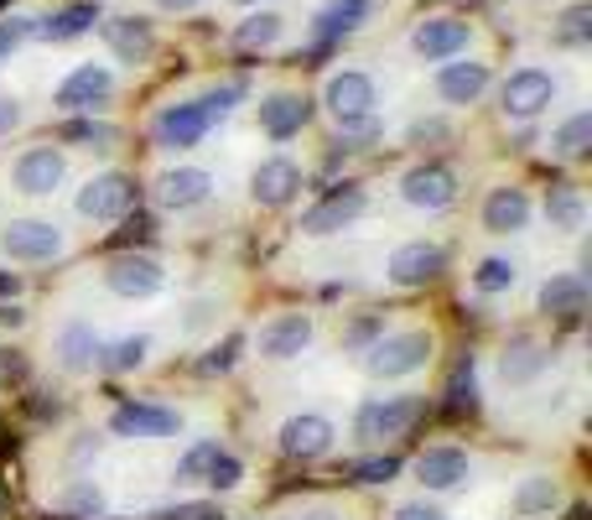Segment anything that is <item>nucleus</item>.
Instances as JSON below:
<instances>
[{
	"label": "nucleus",
	"mask_w": 592,
	"mask_h": 520,
	"mask_svg": "<svg viewBox=\"0 0 592 520\" xmlns=\"http://www.w3.org/2000/svg\"><path fill=\"white\" fill-rule=\"evenodd\" d=\"M432 360V333L426 329H406V333H380L370 349H364V370L374 381H401V375H416Z\"/></svg>",
	"instance_id": "f257e3e1"
},
{
	"label": "nucleus",
	"mask_w": 592,
	"mask_h": 520,
	"mask_svg": "<svg viewBox=\"0 0 592 520\" xmlns=\"http://www.w3.org/2000/svg\"><path fill=\"white\" fill-rule=\"evenodd\" d=\"M426 416V396H380L364 401L354 416L359 443H385V437H406L416 422Z\"/></svg>",
	"instance_id": "f03ea898"
},
{
	"label": "nucleus",
	"mask_w": 592,
	"mask_h": 520,
	"mask_svg": "<svg viewBox=\"0 0 592 520\" xmlns=\"http://www.w3.org/2000/svg\"><path fill=\"white\" fill-rule=\"evenodd\" d=\"M0 256L17 260V266H42V260L63 256V229L52 219H17V225L0 229Z\"/></svg>",
	"instance_id": "7ed1b4c3"
},
{
	"label": "nucleus",
	"mask_w": 592,
	"mask_h": 520,
	"mask_svg": "<svg viewBox=\"0 0 592 520\" xmlns=\"http://www.w3.org/2000/svg\"><path fill=\"white\" fill-rule=\"evenodd\" d=\"M214 131V115H208L198 100L187 104H167L162 115L152 121V141L162 146V152H193L198 141Z\"/></svg>",
	"instance_id": "20e7f679"
},
{
	"label": "nucleus",
	"mask_w": 592,
	"mask_h": 520,
	"mask_svg": "<svg viewBox=\"0 0 592 520\" xmlns=\"http://www.w3.org/2000/svg\"><path fill=\"white\" fill-rule=\"evenodd\" d=\"M136 204V183L125 173H104V177H89L84 188H79V214L94 219V225H115L125 219Z\"/></svg>",
	"instance_id": "39448f33"
},
{
	"label": "nucleus",
	"mask_w": 592,
	"mask_h": 520,
	"mask_svg": "<svg viewBox=\"0 0 592 520\" xmlns=\"http://www.w3.org/2000/svg\"><path fill=\"white\" fill-rule=\"evenodd\" d=\"M364 204H370V198H364V188H359V183H343V188H333L322 204L307 208L297 229H302V235H312V240H328V235H339V229L354 225L359 214H364Z\"/></svg>",
	"instance_id": "423d86ee"
},
{
	"label": "nucleus",
	"mask_w": 592,
	"mask_h": 520,
	"mask_svg": "<svg viewBox=\"0 0 592 520\" xmlns=\"http://www.w3.org/2000/svg\"><path fill=\"white\" fill-rule=\"evenodd\" d=\"M499 100H505L509 121H536L546 104L557 100V79H551L546 69H520V73H509V79H505Z\"/></svg>",
	"instance_id": "0eeeda50"
},
{
	"label": "nucleus",
	"mask_w": 592,
	"mask_h": 520,
	"mask_svg": "<svg viewBox=\"0 0 592 520\" xmlns=\"http://www.w3.org/2000/svg\"><path fill=\"white\" fill-rule=\"evenodd\" d=\"M322 104L339 115V125H354V121H370L374 115V79L359 69H343L328 79L322 89Z\"/></svg>",
	"instance_id": "6e6552de"
},
{
	"label": "nucleus",
	"mask_w": 592,
	"mask_h": 520,
	"mask_svg": "<svg viewBox=\"0 0 592 520\" xmlns=\"http://www.w3.org/2000/svg\"><path fill=\"white\" fill-rule=\"evenodd\" d=\"M162 266H156L152 256H115L110 266H104V287L115 297H125V302H146V297L162 292Z\"/></svg>",
	"instance_id": "1a4fd4ad"
},
{
	"label": "nucleus",
	"mask_w": 592,
	"mask_h": 520,
	"mask_svg": "<svg viewBox=\"0 0 592 520\" xmlns=\"http://www.w3.org/2000/svg\"><path fill=\"white\" fill-rule=\"evenodd\" d=\"M401 198L411 208H426V214H437V208H453L457 198V173L453 167H442V162H426V167H411L401 177Z\"/></svg>",
	"instance_id": "9d476101"
},
{
	"label": "nucleus",
	"mask_w": 592,
	"mask_h": 520,
	"mask_svg": "<svg viewBox=\"0 0 592 520\" xmlns=\"http://www.w3.org/2000/svg\"><path fill=\"white\" fill-rule=\"evenodd\" d=\"M468 42H474V27L457 17H426L422 27L411 32V48H416V58H426V63H447L457 52H468Z\"/></svg>",
	"instance_id": "9b49d317"
},
{
	"label": "nucleus",
	"mask_w": 592,
	"mask_h": 520,
	"mask_svg": "<svg viewBox=\"0 0 592 520\" xmlns=\"http://www.w3.org/2000/svg\"><path fill=\"white\" fill-rule=\"evenodd\" d=\"M110 433L115 437H172L183 433V416L172 406H156V401H125L110 416Z\"/></svg>",
	"instance_id": "f8f14e48"
},
{
	"label": "nucleus",
	"mask_w": 592,
	"mask_h": 520,
	"mask_svg": "<svg viewBox=\"0 0 592 520\" xmlns=\"http://www.w3.org/2000/svg\"><path fill=\"white\" fill-rule=\"evenodd\" d=\"M442 266H447V250L432 240H406L401 250H390L385 260V277L395 281V287H426V281L437 277Z\"/></svg>",
	"instance_id": "ddd939ff"
},
{
	"label": "nucleus",
	"mask_w": 592,
	"mask_h": 520,
	"mask_svg": "<svg viewBox=\"0 0 592 520\" xmlns=\"http://www.w3.org/2000/svg\"><path fill=\"white\" fill-rule=\"evenodd\" d=\"M307 344H312V318L307 312H276L271 323L255 333L260 360H297Z\"/></svg>",
	"instance_id": "4468645a"
},
{
	"label": "nucleus",
	"mask_w": 592,
	"mask_h": 520,
	"mask_svg": "<svg viewBox=\"0 0 592 520\" xmlns=\"http://www.w3.org/2000/svg\"><path fill=\"white\" fill-rule=\"evenodd\" d=\"M333 422H328V416H318V412H302V416H287V422H281V453H287V458H322V453L333 448Z\"/></svg>",
	"instance_id": "2eb2a0df"
},
{
	"label": "nucleus",
	"mask_w": 592,
	"mask_h": 520,
	"mask_svg": "<svg viewBox=\"0 0 592 520\" xmlns=\"http://www.w3.org/2000/svg\"><path fill=\"white\" fill-rule=\"evenodd\" d=\"M250 193L260 208H287L297 193H302V167L287 162V156H271V162H260L250 177Z\"/></svg>",
	"instance_id": "dca6fc26"
},
{
	"label": "nucleus",
	"mask_w": 592,
	"mask_h": 520,
	"mask_svg": "<svg viewBox=\"0 0 592 520\" xmlns=\"http://www.w3.org/2000/svg\"><path fill=\"white\" fill-rule=\"evenodd\" d=\"M115 94V73L100 69V63H84V69H73L63 84H58V94H52V104L58 110H94V104H104Z\"/></svg>",
	"instance_id": "f3484780"
},
{
	"label": "nucleus",
	"mask_w": 592,
	"mask_h": 520,
	"mask_svg": "<svg viewBox=\"0 0 592 520\" xmlns=\"http://www.w3.org/2000/svg\"><path fill=\"white\" fill-rule=\"evenodd\" d=\"M208 193H214V177L204 167H172V173L156 177V204L172 208V214H187V208L208 204Z\"/></svg>",
	"instance_id": "a211bd4d"
},
{
	"label": "nucleus",
	"mask_w": 592,
	"mask_h": 520,
	"mask_svg": "<svg viewBox=\"0 0 592 520\" xmlns=\"http://www.w3.org/2000/svg\"><path fill=\"white\" fill-rule=\"evenodd\" d=\"M11 183H17L27 198H48V193H58V183H63V156L52 152V146L21 152L17 167H11Z\"/></svg>",
	"instance_id": "6ab92c4d"
},
{
	"label": "nucleus",
	"mask_w": 592,
	"mask_h": 520,
	"mask_svg": "<svg viewBox=\"0 0 592 520\" xmlns=\"http://www.w3.org/2000/svg\"><path fill=\"white\" fill-rule=\"evenodd\" d=\"M546 370H551V349H546L541 339H530V333L509 339L505 354H499V375H505V385H536Z\"/></svg>",
	"instance_id": "aec40b11"
},
{
	"label": "nucleus",
	"mask_w": 592,
	"mask_h": 520,
	"mask_svg": "<svg viewBox=\"0 0 592 520\" xmlns=\"http://www.w3.org/2000/svg\"><path fill=\"white\" fill-rule=\"evenodd\" d=\"M100 32L120 63H146L156 48L152 21H141V17H110V21H100Z\"/></svg>",
	"instance_id": "412c9836"
},
{
	"label": "nucleus",
	"mask_w": 592,
	"mask_h": 520,
	"mask_svg": "<svg viewBox=\"0 0 592 520\" xmlns=\"http://www.w3.org/2000/svg\"><path fill=\"white\" fill-rule=\"evenodd\" d=\"M468 474H474V464H468L463 448H426L422 458H416V479H422L426 489H457Z\"/></svg>",
	"instance_id": "4be33fe9"
},
{
	"label": "nucleus",
	"mask_w": 592,
	"mask_h": 520,
	"mask_svg": "<svg viewBox=\"0 0 592 520\" xmlns=\"http://www.w3.org/2000/svg\"><path fill=\"white\" fill-rule=\"evenodd\" d=\"M530 225V198L525 188H494L484 198V229L489 235H520Z\"/></svg>",
	"instance_id": "5701e85b"
},
{
	"label": "nucleus",
	"mask_w": 592,
	"mask_h": 520,
	"mask_svg": "<svg viewBox=\"0 0 592 520\" xmlns=\"http://www.w3.org/2000/svg\"><path fill=\"white\" fill-rule=\"evenodd\" d=\"M307 115H312V104L302 94H271V100L260 104V131L271 141H291V136H302Z\"/></svg>",
	"instance_id": "b1692460"
},
{
	"label": "nucleus",
	"mask_w": 592,
	"mask_h": 520,
	"mask_svg": "<svg viewBox=\"0 0 592 520\" xmlns=\"http://www.w3.org/2000/svg\"><path fill=\"white\" fill-rule=\"evenodd\" d=\"M484 89H489V69L484 63H442L437 94L447 104H474Z\"/></svg>",
	"instance_id": "393cba45"
},
{
	"label": "nucleus",
	"mask_w": 592,
	"mask_h": 520,
	"mask_svg": "<svg viewBox=\"0 0 592 520\" xmlns=\"http://www.w3.org/2000/svg\"><path fill=\"white\" fill-rule=\"evenodd\" d=\"M58 364L63 370H73V375H84V370H94V360H100V339H94V329L89 323H69V329L58 333Z\"/></svg>",
	"instance_id": "a878e982"
},
{
	"label": "nucleus",
	"mask_w": 592,
	"mask_h": 520,
	"mask_svg": "<svg viewBox=\"0 0 592 520\" xmlns=\"http://www.w3.org/2000/svg\"><path fill=\"white\" fill-rule=\"evenodd\" d=\"M509 505H515V516H551V510L561 505V485L551 479V474H530V479L515 485Z\"/></svg>",
	"instance_id": "bb28decb"
},
{
	"label": "nucleus",
	"mask_w": 592,
	"mask_h": 520,
	"mask_svg": "<svg viewBox=\"0 0 592 520\" xmlns=\"http://www.w3.org/2000/svg\"><path fill=\"white\" fill-rule=\"evenodd\" d=\"M370 17H374V0H328V6L318 11V37L359 32Z\"/></svg>",
	"instance_id": "cd10ccee"
},
{
	"label": "nucleus",
	"mask_w": 592,
	"mask_h": 520,
	"mask_svg": "<svg viewBox=\"0 0 592 520\" xmlns=\"http://www.w3.org/2000/svg\"><path fill=\"white\" fill-rule=\"evenodd\" d=\"M582 308H588V281L582 277H551L541 287V312H551V318H577Z\"/></svg>",
	"instance_id": "c85d7f7f"
},
{
	"label": "nucleus",
	"mask_w": 592,
	"mask_h": 520,
	"mask_svg": "<svg viewBox=\"0 0 592 520\" xmlns=\"http://www.w3.org/2000/svg\"><path fill=\"white\" fill-rule=\"evenodd\" d=\"M546 219H551V229H561V235H577V229L588 225V198H582V188L546 193Z\"/></svg>",
	"instance_id": "c756f323"
},
{
	"label": "nucleus",
	"mask_w": 592,
	"mask_h": 520,
	"mask_svg": "<svg viewBox=\"0 0 592 520\" xmlns=\"http://www.w3.org/2000/svg\"><path fill=\"white\" fill-rule=\"evenodd\" d=\"M94 21H100V17H94V6H63V11L42 17V27H37V32L48 37V42H73V37H84Z\"/></svg>",
	"instance_id": "7c9ffc66"
},
{
	"label": "nucleus",
	"mask_w": 592,
	"mask_h": 520,
	"mask_svg": "<svg viewBox=\"0 0 592 520\" xmlns=\"http://www.w3.org/2000/svg\"><path fill=\"white\" fill-rule=\"evenodd\" d=\"M551 146H557L567 162H582V156H588V146H592V115H588V110H577L572 121H561L557 136H551Z\"/></svg>",
	"instance_id": "2f4dec72"
},
{
	"label": "nucleus",
	"mask_w": 592,
	"mask_h": 520,
	"mask_svg": "<svg viewBox=\"0 0 592 520\" xmlns=\"http://www.w3.org/2000/svg\"><path fill=\"white\" fill-rule=\"evenodd\" d=\"M100 354H104V370L131 375V370H141V364H146V354H152V339H146V333H131V339H120V344L100 349Z\"/></svg>",
	"instance_id": "473e14b6"
},
{
	"label": "nucleus",
	"mask_w": 592,
	"mask_h": 520,
	"mask_svg": "<svg viewBox=\"0 0 592 520\" xmlns=\"http://www.w3.org/2000/svg\"><path fill=\"white\" fill-rule=\"evenodd\" d=\"M515 277H520V266L509 256H489V260H478V271H474V287L484 297H494V292H509L515 287Z\"/></svg>",
	"instance_id": "72a5a7b5"
},
{
	"label": "nucleus",
	"mask_w": 592,
	"mask_h": 520,
	"mask_svg": "<svg viewBox=\"0 0 592 520\" xmlns=\"http://www.w3.org/2000/svg\"><path fill=\"white\" fill-rule=\"evenodd\" d=\"M276 37H281V17H271V11H255L250 21H239L235 48H245V52H255V48H271Z\"/></svg>",
	"instance_id": "f704fd0d"
},
{
	"label": "nucleus",
	"mask_w": 592,
	"mask_h": 520,
	"mask_svg": "<svg viewBox=\"0 0 592 520\" xmlns=\"http://www.w3.org/2000/svg\"><path fill=\"white\" fill-rule=\"evenodd\" d=\"M63 141H73V146H89V152H110L120 141L115 125H104V121H69L63 125Z\"/></svg>",
	"instance_id": "c9c22d12"
},
{
	"label": "nucleus",
	"mask_w": 592,
	"mask_h": 520,
	"mask_svg": "<svg viewBox=\"0 0 592 520\" xmlns=\"http://www.w3.org/2000/svg\"><path fill=\"white\" fill-rule=\"evenodd\" d=\"M219 453H224L219 443H198V448H187L183 458H177V485H204Z\"/></svg>",
	"instance_id": "e433bc0d"
},
{
	"label": "nucleus",
	"mask_w": 592,
	"mask_h": 520,
	"mask_svg": "<svg viewBox=\"0 0 592 520\" xmlns=\"http://www.w3.org/2000/svg\"><path fill=\"white\" fill-rule=\"evenodd\" d=\"M474 406V360L453 364V385H447V412H468Z\"/></svg>",
	"instance_id": "4c0bfd02"
},
{
	"label": "nucleus",
	"mask_w": 592,
	"mask_h": 520,
	"mask_svg": "<svg viewBox=\"0 0 592 520\" xmlns=\"http://www.w3.org/2000/svg\"><path fill=\"white\" fill-rule=\"evenodd\" d=\"M349 474H354L359 485H390L395 474H401V458H359V464H349Z\"/></svg>",
	"instance_id": "58836bf2"
},
{
	"label": "nucleus",
	"mask_w": 592,
	"mask_h": 520,
	"mask_svg": "<svg viewBox=\"0 0 592 520\" xmlns=\"http://www.w3.org/2000/svg\"><path fill=\"white\" fill-rule=\"evenodd\" d=\"M204 485H214L219 495H229V489L245 485V464H239L235 453H219V458H214V468H208V479H204Z\"/></svg>",
	"instance_id": "ea45409f"
},
{
	"label": "nucleus",
	"mask_w": 592,
	"mask_h": 520,
	"mask_svg": "<svg viewBox=\"0 0 592 520\" xmlns=\"http://www.w3.org/2000/svg\"><path fill=\"white\" fill-rule=\"evenodd\" d=\"M588 21H592V11H588V6H572V11L561 17V32H557V42H567V48H577V42H588Z\"/></svg>",
	"instance_id": "a19ab883"
},
{
	"label": "nucleus",
	"mask_w": 592,
	"mask_h": 520,
	"mask_svg": "<svg viewBox=\"0 0 592 520\" xmlns=\"http://www.w3.org/2000/svg\"><path fill=\"white\" fill-rule=\"evenodd\" d=\"M37 27L27 17H11V21H0V63H6V58H11V52L21 48V42H27V37H32Z\"/></svg>",
	"instance_id": "79ce46f5"
},
{
	"label": "nucleus",
	"mask_w": 592,
	"mask_h": 520,
	"mask_svg": "<svg viewBox=\"0 0 592 520\" xmlns=\"http://www.w3.org/2000/svg\"><path fill=\"white\" fill-rule=\"evenodd\" d=\"M235 100H245V84H224V89H208L204 100V110L208 115H214V121H219V115H229V110H235Z\"/></svg>",
	"instance_id": "37998d69"
},
{
	"label": "nucleus",
	"mask_w": 592,
	"mask_h": 520,
	"mask_svg": "<svg viewBox=\"0 0 592 520\" xmlns=\"http://www.w3.org/2000/svg\"><path fill=\"white\" fill-rule=\"evenodd\" d=\"M162 520H224V516H219V505H204V500H198V505H177V510H167Z\"/></svg>",
	"instance_id": "c03bdc74"
},
{
	"label": "nucleus",
	"mask_w": 592,
	"mask_h": 520,
	"mask_svg": "<svg viewBox=\"0 0 592 520\" xmlns=\"http://www.w3.org/2000/svg\"><path fill=\"white\" fill-rule=\"evenodd\" d=\"M239 349H245V339H224V349H214V354H208L204 360V370H229V364H235V354Z\"/></svg>",
	"instance_id": "a18cd8bd"
},
{
	"label": "nucleus",
	"mask_w": 592,
	"mask_h": 520,
	"mask_svg": "<svg viewBox=\"0 0 592 520\" xmlns=\"http://www.w3.org/2000/svg\"><path fill=\"white\" fill-rule=\"evenodd\" d=\"M17 125H21V104L11 94H0V136H11Z\"/></svg>",
	"instance_id": "49530a36"
},
{
	"label": "nucleus",
	"mask_w": 592,
	"mask_h": 520,
	"mask_svg": "<svg viewBox=\"0 0 592 520\" xmlns=\"http://www.w3.org/2000/svg\"><path fill=\"white\" fill-rule=\"evenodd\" d=\"M380 329H385L380 318H364V323H359V329L349 333V349H370V339H374V333H380Z\"/></svg>",
	"instance_id": "de8ad7c7"
},
{
	"label": "nucleus",
	"mask_w": 592,
	"mask_h": 520,
	"mask_svg": "<svg viewBox=\"0 0 592 520\" xmlns=\"http://www.w3.org/2000/svg\"><path fill=\"white\" fill-rule=\"evenodd\" d=\"M395 520H442L437 510H426V505H401V510H395Z\"/></svg>",
	"instance_id": "09e8293b"
},
{
	"label": "nucleus",
	"mask_w": 592,
	"mask_h": 520,
	"mask_svg": "<svg viewBox=\"0 0 592 520\" xmlns=\"http://www.w3.org/2000/svg\"><path fill=\"white\" fill-rule=\"evenodd\" d=\"M73 510H100V489H73Z\"/></svg>",
	"instance_id": "8fccbe9b"
},
{
	"label": "nucleus",
	"mask_w": 592,
	"mask_h": 520,
	"mask_svg": "<svg viewBox=\"0 0 592 520\" xmlns=\"http://www.w3.org/2000/svg\"><path fill=\"white\" fill-rule=\"evenodd\" d=\"M162 11H193V6H204V0H156Z\"/></svg>",
	"instance_id": "3c124183"
},
{
	"label": "nucleus",
	"mask_w": 592,
	"mask_h": 520,
	"mask_svg": "<svg viewBox=\"0 0 592 520\" xmlns=\"http://www.w3.org/2000/svg\"><path fill=\"white\" fill-rule=\"evenodd\" d=\"M0 297H17V277H0Z\"/></svg>",
	"instance_id": "603ef678"
},
{
	"label": "nucleus",
	"mask_w": 592,
	"mask_h": 520,
	"mask_svg": "<svg viewBox=\"0 0 592 520\" xmlns=\"http://www.w3.org/2000/svg\"><path fill=\"white\" fill-rule=\"evenodd\" d=\"M239 6H255V0H239Z\"/></svg>",
	"instance_id": "864d4df0"
}]
</instances>
